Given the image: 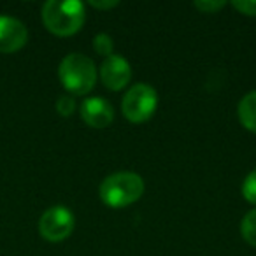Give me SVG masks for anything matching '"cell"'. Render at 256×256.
Listing matches in <instances>:
<instances>
[{"label": "cell", "mask_w": 256, "mask_h": 256, "mask_svg": "<svg viewBox=\"0 0 256 256\" xmlns=\"http://www.w3.org/2000/svg\"><path fill=\"white\" fill-rule=\"evenodd\" d=\"M28 40V30L20 20L0 14V53H16Z\"/></svg>", "instance_id": "7"}, {"label": "cell", "mask_w": 256, "mask_h": 256, "mask_svg": "<svg viewBox=\"0 0 256 256\" xmlns=\"http://www.w3.org/2000/svg\"><path fill=\"white\" fill-rule=\"evenodd\" d=\"M240 235L248 244L256 248V209L249 210L240 221Z\"/></svg>", "instance_id": "10"}, {"label": "cell", "mask_w": 256, "mask_h": 256, "mask_svg": "<svg viewBox=\"0 0 256 256\" xmlns=\"http://www.w3.org/2000/svg\"><path fill=\"white\" fill-rule=\"evenodd\" d=\"M242 196L249 204H254L256 206V170L249 172L246 176L244 182H242Z\"/></svg>", "instance_id": "12"}, {"label": "cell", "mask_w": 256, "mask_h": 256, "mask_svg": "<svg viewBox=\"0 0 256 256\" xmlns=\"http://www.w3.org/2000/svg\"><path fill=\"white\" fill-rule=\"evenodd\" d=\"M156 107L158 93L153 86L146 84V82H139V84L132 86L121 102L123 116L130 123H144V121L151 120Z\"/></svg>", "instance_id": "4"}, {"label": "cell", "mask_w": 256, "mask_h": 256, "mask_svg": "<svg viewBox=\"0 0 256 256\" xmlns=\"http://www.w3.org/2000/svg\"><path fill=\"white\" fill-rule=\"evenodd\" d=\"M226 6L224 0H196L195 9H198L204 14H214V12L221 11Z\"/></svg>", "instance_id": "13"}, {"label": "cell", "mask_w": 256, "mask_h": 256, "mask_svg": "<svg viewBox=\"0 0 256 256\" xmlns=\"http://www.w3.org/2000/svg\"><path fill=\"white\" fill-rule=\"evenodd\" d=\"M232 6H234L240 14L256 16V0H234Z\"/></svg>", "instance_id": "15"}, {"label": "cell", "mask_w": 256, "mask_h": 256, "mask_svg": "<svg viewBox=\"0 0 256 256\" xmlns=\"http://www.w3.org/2000/svg\"><path fill=\"white\" fill-rule=\"evenodd\" d=\"M76 226L72 210L65 206H53L39 220V234L48 242H62L70 237Z\"/></svg>", "instance_id": "5"}, {"label": "cell", "mask_w": 256, "mask_h": 256, "mask_svg": "<svg viewBox=\"0 0 256 256\" xmlns=\"http://www.w3.org/2000/svg\"><path fill=\"white\" fill-rule=\"evenodd\" d=\"M237 114L242 126L256 134V90L242 96L237 107Z\"/></svg>", "instance_id": "9"}, {"label": "cell", "mask_w": 256, "mask_h": 256, "mask_svg": "<svg viewBox=\"0 0 256 256\" xmlns=\"http://www.w3.org/2000/svg\"><path fill=\"white\" fill-rule=\"evenodd\" d=\"M86 20L84 4L78 0H48L42 6V23L58 37L74 36Z\"/></svg>", "instance_id": "1"}, {"label": "cell", "mask_w": 256, "mask_h": 256, "mask_svg": "<svg viewBox=\"0 0 256 256\" xmlns=\"http://www.w3.org/2000/svg\"><path fill=\"white\" fill-rule=\"evenodd\" d=\"M58 78L68 93L82 96L92 92L95 86L96 67L93 60H90L86 54L70 53L60 62Z\"/></svg>", "instance_id": "3"}, {"label": "cell", "mask_w": 256, "mask_h": 256, "mask_svg": "<svg viewBox=\"0 0 256 256\" xmlns=\"http://www.w3.org/2000/svg\"><path fill=\"white\" fill-rule=\"evenodd\" d=\"M144 179L136 172H114L100 182L98 195L107 207L123 209L136 204L144 193Z\"/></svg>", "instance_id": "2"}, {"label": "cell", "mask_w": 256, "mask_h": 256, "mask_svg": "<svg viewBox=\"0 0 256 256\" xmlns=\"http://www.w3.org/2000/svg\"><path fill=\"white\" fill-rule=\"evenodd\" d=\"M93 50L100 54V56H110L114 54V40L109 34H96L93 39Z\"/></svg>", "instance_id": "11"}, {"label": "cell", "mask_w": 256, "mask_h": 256, "mask_svg": "<svg viewBox=\"0 0 256 256\" xmlns=\"http://www.w3.org/2000/svg\"><path fill=\"white\" fill-rule=\"evenodd\" d=\"M56 110L60 116L68 118L72 116V112L76 110V100L70 95H62L56 100Z\"/></svg>", "instance_id": "14"}, {"label": "cell", "mask_w": 256, "mask_h": 256, "mask_svg": "<svg viewBox=\"0 0 256 256\" xmlns=\"http://www.w3.org/2000/svg\"><path fill=\"white\" fill-rule=\"evenodd\" d=\"M98 74L106 88H109L110 92H120L132 79V67H130L124 56L110 54V56L104 58L102 65L98 68Z\"/></svg>", "instance_id": "6"}, {"label": "cell", "mask_w": 256, "mask_h": 256, "mask_svg": "<svg viewBox=\"0 0 256 256\" xmlns=\"http://www.w3.org/2000/svg\"><path fill=\"white\" fill-rule=\"evenodd\" d=\"M81 118L92 128H106L112 123L114 109L102 96H90L81 104Z\"/></svg>", "instance_id": "8"}, {"label": "cell", "mask_w": 256, "mask_h": 256, "mask_svg": "<svg viewBox=\"0 0 256 256\" xmlns=\"http://www.w3.org/2000/svg\"><path fill=\"white\" fill-rule=\"evenodd\" d=\"M90 6L95 9H104V11H107V9H112V8H116V6H120V2H118V0H110V2H96V0H92Z\"/></svg>", "instance_id": "16"}]
</instances>
